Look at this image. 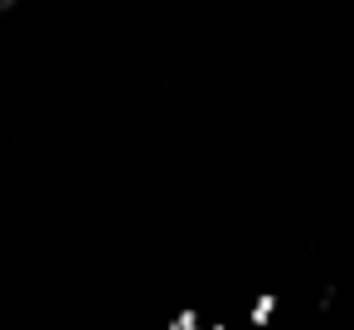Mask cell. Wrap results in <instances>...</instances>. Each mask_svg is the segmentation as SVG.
<instances>
[{
	"label": "cell",
	"instance_id": "6da1fadb",
	"mask_svg": "<svg viewBox=\"0 0 354 330\" xmlns=\"http://www.w3.org/2000/svg\"><path fill=\"white\" fill-rule=\"evenodd\" d=\"M272 315H277V291H262V296L252 301V315H248V320H252V325L262 330V325H267Z\"/></svg>",
	"mask_w": 354,
	"mask_h": 330
},
{
	"label": "cell",
	"instance_id": "7a4b0ae2",
	"mask_svg": "<svg viewBox=\"0 0 354 330\" xmlns=\"http://www.w3.org/2000/svg\"><path fill=\"white\" fill-rule=\"evenodd\" d=\"M199 325H204V315H199L194 306H185V311H175V315H170V325H165V330H199Z\"/></svg>",
	"mask_w": 354,
	"mask_h": 330
}]
</instances>
